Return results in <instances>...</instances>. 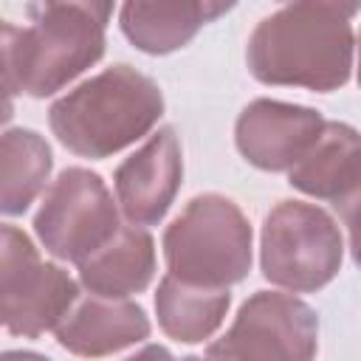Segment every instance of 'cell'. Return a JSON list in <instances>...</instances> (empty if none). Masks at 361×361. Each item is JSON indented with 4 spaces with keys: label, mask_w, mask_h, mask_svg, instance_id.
<instances>
[{
    "label": "cell",
    "mask_w": 361,
    "mask_h": 361,
    "mask_svg": "<svg viewBox=\"0 0 361 361\" xmlns=\"http://www.w3.org/2000/svg\"><path fill=\"white\" fill-rule=\"evenodd\" d=\"M54 169L45 135L31 127L0 133V217H20L42 195Z\"/></svg>",
    "instance_id": "obj_16"
},
{
    "label": "cell",
    "mask_w": 361,
    "mask_h": 361,
    "mask_svg": "<svg viewBox=\"0 0 361 361\" xmlns=\"http://www.w3.org/2000/svg\"><path fill=\"white\" fill-rule=\"evenodd\" d=\"M76 296L79 285L62 265L45 262L23 228L0 223V327L14 338H39Z\"/></svg>",
    "instance_id": "obj_5"
},
{
    "label": "cell",
    "mask_w": 361,
    "mask_h": 361,
    "mask_svg": "<svg viewBox=\"0 0 361 361\" xmlns=\"http://www.w3.org/2000/svg\"><path fill=\"white\" fill-rule=\"evenodd\" d=\"M231 307L228 288H206L164 274L155 288V316L166 338L178 344H200L212 338Z\"/></svg>",
    "instance_id": "obj_15"
},
{
    "label": "cell",
    "mask_w": 361,
    "mask_h": 361,
    "mask_svg": "<svg viewBox=\"0 0 361 361\" xmlns=\"http://www.w3.org/2000/svg\"><path fill=\"white\" fill-rule=\"evenodd\" d=\"M149 319L144 307L127 296H76L68 313L54 327L56 344L82 358H102L121 353L149 338Z\"/></svg>",
    "instance_id": "obj_11"
},
{
    "label": "cell",
    "mask_w": 361,
    "mask_h": 361,
    "mask_svg": "<svg viewBox=\"0 0 361 361\" xmlns=\"http://www.w3.org/2000/svg\"><path fill=\"white\" fill-rule=\"evenodd\" d=\"M17 42H20V28L8 20H0V85L11 93L20 96V82H17Z\"/></svg>",
    "instance_id": "obj_17"
},
{
    "label": "cell",
    "mask_w": 361,
    "mask_h": 361,
    "mask_svg": "<svg viewBox=\"0 0 361 361\" xmlns=\"http://www.w3.org/2000/svg\"><path fill=\"white\" fill-rule=\"evenodd\" d=\"M14 118V96L0 85V127H6Z\"/></svg>",
    "instance_id": "obj_20"
},
{
    "label": "cell",
    "mask_w": 361,
    "mask_h": 361,
    "mask_svg": "<svg viewBox=\"0 0 361 361\" xmlns=\"http://www.w3.org/2000/svg\"><path fill=\"white\" fill-rule=\"evenodd\" d=\"M39 6H62V8H73L82 11L87 17H93L99 25L107 28L110 17H113V6L116 0H39Z\"/></svg>",
    "instance_id": "obj_18"
},
{
    "label": "cell",
    "mask_w": 361,
    "mask_h": 361,
    "mask_svg": "<svg viewBox=\"0 0 361 361\" xmlns=\"http://www.w3.org/2000/svg\"><path fill=\"white\" fill-rule=\"evenodd\" d=\"M319 350V316L316 310L279 290L251 293L231 327L206 347L209 358H290L307 361Z\"/></svg>",
    "instance_id": "obj_8"
},
{
    "label": "cell",
    "mask_w": 361,
    "mask_h": 361,
    "mask_svg": "<svg viewBox=\"0 0 361 361\" xmlns=\"http://www.w3.org/2000/svg\"><path fill=\"white\" fill-rule=\"evenodd\" d=\"M344 262L341 226L330 212L305 200H279L259 231L262 276L290 293H316Z\"/></svg>",
    "instance_id": "obj_4"
},
{
    "label": "cell",
    "mask_w": 361,
    "mask_h": 361,
    "mask_svg": "<svg viewBox=\"0 0 361 361\" xmlns=\"http://www.w3.org/2000/svg\"><path fill=\"white\" fill-rule=\"evenodd\" d=\"M166 274L206 288L243 282L254 259V231L245 212L226 195H195L161 237Z\"/></svg>",
    "instance_id": "obj_3"
},
{
    "label": "cell",
    "mask_w": 361,
    "mask_h": 361,
    "mask_svg": "<svg viewBox=\"0 0 361 361\" xmlns=\"http://www.w3.org/2000/svg\"><path fill=\"white\" fill-rule=\"evenodd\" d=\"M324 116L307 104L254 99L234 121L240 155L262 172H288L316 141Z\"/></svg>",
    "instance_id": "obj_10"
},
{
    "label": "cell",
    "mask_w": 361,
    "mask_h": 361,
    "mask_svg": "<svg viewBox=\"0 0 361 361\" xmlns=\"http://www.w3.org/2000/svg\"><path fill=\"white\" fill-rule=\"evenodd\" d=\"M276 3H316V6H327V8L338 11L347 20H353L358 14V0H276Z\"/></svg>",
    "instance_id": "obj_19"
},
{
    "label": "cell",
    "mask_w": 361,
    "mask_h": 361,
    "mask_svg": "<svg viewBox=\"0 0 361 361\" xmlns=\"http://www.w3.org/2000/svg\"><path fill=\"white\" fill-rule=\"evenodd\" d=\"M118 226L121 220L113 192L99 172L85 166H65L45 189L34 214L39 245L51 257L73 265L110 240Z\"/></svg>",
    "instance_id": "obj_7"
},
{
    "label": "cell",
    "mask_w": 361,
    "mask_h": 361,
    "mask_svg": "<svg viewBox=\"0 0 361 361\" xmlns=\"http://www.w3.org/2000/svg\"><path fill=\"white\" fill-rule=\"evenodd\" d=\"M161 116L158 82L121 62L62 93L48 110V127L73 155L102 161L149 135Z\"/></svg>",
    "instance_id": "obj_2"
},
{
    "label": "cell",
    "mask_w": 361,
    "mask_h": 361,
    "mask_svg": "<svg viewBox=\"0 0 361 361\" xmlns=\"http://www.w3.org/2000/svg\"><path fill=\"white\" fill-rule=\"evenodd\" d=\"M104 56V25L62 6H31V25L20 28V93L45 99Z\"/></svg>",
    "instance_id": "obj_6"
},
{
    "label": "cell",
    "mask_w": 361,
    "mask_h": 361,
    "mask_svg": "<svg viewBox=\"0 0 361 361\" xmlns=\"http://www.w3.org/2000/svg\"><path fill=\"white\" fill-rule=\"evenodd\" d=\"M183 180V149L175 127H158L116 172V203L127 223L158 226L175 203Z\"/></svg>",
    "instance_id": "obj_9"
},
{
    "label": "cell",
    "mask_w": 361,
    "mask_h": 361,
    "mask_svg": "<svg viewBox=\"0 0 361 361\" xmlns=\"http://www.w3.org/2000/svg\"><path fill=\"white\" fill-rule=\"evenodd\" d=\"M85 290L99 296H133L149 288L158 259L147 226L121 223L110 240L76 262Z\"/></svg>",
    "instance_id": "obj_14"
},
{
    "label": "cell",
    "mask_w": 361,
    "mask_h": 361,
    "mask_svg": "<svg viewBox=\"0 0 361 361\" xmlns=\"http://www.w3.org/2000/svg\"><path fill=\"white\" fill-rule=\"evenodd\" d=\"M353 20L316 3H282L248 37V73L271 87L333 93L353 79Z\"/></svg>",
    "instance_id": "obj_1"
},
{
    "label": "cell",
    "mask_w": 361,
    "mask_h": 361,
    "mask_svg": "<svg viewBox=\"0 0 361 361\" xmlns=\"http://www.w3.org/2000/svg\"><path fill=\"white\" fill-rule=\"evenodd\" d=\"M361 180L358 130L347 121L322 124L307 152L288 169V183L307 197L338 206H355Z\"/></svg>",
    "instance_id": "obj_13"
},
{
    "label": "cell",
    "mask_w": 361,
    "mask_h": 361,
    "mask_svg": "<svg viewBox=\"0 0 361 361\" xmlns=\"http://www.w3.org/2000/svg\"><path fill=\"white\" fill-rule=\"evenodd\" d=\"M240 0H121L118 25L130 45L166 56L189 45L197 31L226 17Z\"/></svg>",
    "instance_id": "obj_12"
}]
</instances>
